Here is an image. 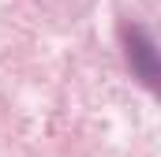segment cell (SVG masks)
Returning a JSON list of instances; mask_svg holds the SVG:
<instances>
[{
	"label": "cell",
	"mask_w": 161,
	"mask_h": 157,
	"mask_svg": "<svg viewBox=\"0 0 161 157\" xmlns=\"http://www.w3.org/2000/svg\"><path fill=\"white\" fill-rule=\"evenodd\" d=\"M124 45H127V64H131V75L139 78L146 90H158L161 64H158V45H154V38H150L142 26H127V30H124Z\"/></svg>",
	"instance_id": "cell-1"
}]
</instances>
